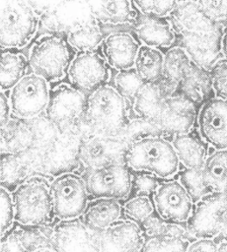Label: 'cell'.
I'll return each mask as SVG.
<instances>
[{
	"mask_svg": "<svg viewBox=\"0 0 227 252\" xmlns=\"http://www.w3.org/2000/svg\"><path fill=\"white\" fill-rule=\"evenodd\" d=\"M152 196L156 214L160 218L171 222L187 223L194 203L179 180L161 182Z\"/></svg>",
	"mask_w": 227,
	"mask_h": 252,
	"instance_id": "5bb4252c",
	"label": "cell"
},
{
	"mask_svg": "<svg viewBox=\"0 0 227 252\" xmlns=\"http://www.w3.org/2000/svg\"><path fill=\"white\" fill-rule=\"evenodd\" d=\"M138 118L152 124L163 137L190 131L199 107L177 91V87L161 77L145 83L132 100Z\"/></svg>",
	"mask_w": 227,
	"mask_h": 252,
	"instance_id": "7a4b0ae2",
	"label": "cell"
},
{
	"mask_svg": "<svg viewBox=\"0 0 227 252\" xmlns=\"http://www.w3.org/2000/svg\"><path fill=\"white\" fill-rule=\"evenodd\" d=\"M125 98L111 86L105 85L86 96L81 127L87 135H120L129 123Z\"/></svg>",
	"mask_w": 227,
	"mask_h": 252,
	"instance_id": "3957f363",
	"label": "cell"
},
{
	"mask_svg": "<svg viewBox=\"0 0 227 252\" xmlns=\"http://www.w3.org/2000/svg\"><path fill=\"white\" fill-rule=\"evenodd\" d=\"M143 232L147 237L186 238L189 236L187 227L180 223L163 220L158 215H152L143 223Z\"/></svg>",
	"mask_w": 227,
	"mask_h": 252,
	"instance_id": "f546056e",
	"label": "cell"
},
{
	"mask_svg": "<svg viewBox=\"0 0 227 252\" xmlns=\"http://www.w3.org/2000/svg\"><path fill=\"white\" fill-rule=\"evenodd\" d=\"M1 236L5 235L15 220V206L12 194L1 187Z\"/></svg>",
	"mask_w": 227,
	"mask_h": 252,
	"instance_id": "8d00e7d4",
	"label": "cell"
},
{
	"mask_svg": "<svg viewBox=\"0 0 227 252\" xmlns=\"http://www.w3.org/2000/svg\"><path fill=\"white\" fill-rule=\"evenodd\" d=\"M29 60L20 53L3 51L1 54V91L12 90L25 76L28 70Z\"/></svg>",
	"mask_w": 227,
	"mask_h": 252,
	"instance_id": "4316f807",
	"label": "cell"
},
{
	"mask_svg": "<svg viewBox=\"0 0 227 252\" xmlns=\"http://www.w3.org/2000/svg\"><path fill=\"white\" fill-rule=\"evenodd\" d=\"M86 94L73 86L60 85L50 92L45 118L61 128L81 125Z\"/></svg>",
	"mask_w": 227,
	"mask_h": 252,
	"instance_id": "4fadbf2b",
	"label": "cell"
},
{
	"mask_svg": "<svg viewBox=\"0 0 227 252\" xmlns=\"http://www.w3.org/2000/svg\"><path fill=\"white\" fill-rule=\"evenodd\" d=\"M83 179L89 195L95 198L123 199L132 189V178L124 162L87 169Z\"/></svg>",
	"mask_w": 227,
	"mask_h": 252,
	"instance_id": "7c38bea8",
	"label": "cell"
},
{
	"mask_svg": "<svg viewBox=\"0 0 227 252\" xmlns=\"http://www.w3.org/2000/svg\"><path fill=\"white\" fill-rule=\"evenodd\" d=\"M209 72L215 96L227 100V59L218 60Z\"/></svg>",
	"mask_w": 227,
	"mask_h": 252,
	"instance_id": "d590c367",
	"label": "cell"
},
{
	"mask_svg": "<svg viewBox=\"0 0 227 252\" xmlns=\"http://www.w3.org/2000/svg\"><path fill=\"white\" fill-rule=\"evenodd\" d=\"M224 240H225V242L227 243V226H226V228L224 229V231L221 233V235H220Z\"/></svg>",
	"mask_w": 227,
	"mask_h": 252,
	"instance_id": "7bdbcfd3",
	"label": "cell"
},
{
	"mask_svg": "<svg viewBox=\"0 0 227 252\" xmlns=\"http://www.w3.org/2000/svg\"><path fill=\"white\" fill-rule=\"evenodd\" d=\"M74 48L67 38L57 34H45L33 45L29 66L34 74L47 82L61 79L75 59Z\"/></svg>",
	"mask_w": 227,
	"mask_h": 252,
	"instance_id": "8992f818",
	"label": "cell"
},
{
	"mask_svg": "<svg viewBox=\"0 0 227 252\" xmlns=\"http://www.w3.org/2000/svg\"><path fill=\"white\" fill-rule=\"evenodd\" d=\"M158 178L159 177L149 172L138 173L132 179V188L135 191V195H153L161 183Z\"/></svg>",
	"mask_w": 227,
	"mask_h": 252,
	"instance_id": "74e56055",
	"label": "cell"
},
{
	"mask_svg": "<svg viewBox=\"0 0 227 252\" xmlns=\"http://www.w3.org/2000/svg\"><path fill=\"white\" fill-rule=\"evenodd\" d=\"M142 15L167 18L177 7L179 0H133Z\"/></svg>",
	"mask_w": 227,
	"mask_h": 252,
	"instance_id": "e575fe53",
	"label": "cell"
},
{
	"mask_svg": "<svg viewBox=\"0 0 227 252\" xmlns=\"http://www.w3.org/2000/svg\"><path fill=\"white\" fill-rule=\"evenodd\" d=\"M27 226V228L14 229L22 245L27 252H35L41 249L50 248L54 244V233L48 226L38 225Z\"/></svg>",
	"mask_w": 227,
	"mask_h": 252,
	"instance_id": "83f0119b",
	"label": "cell"
},
{
	"mask_svg": "<svg viewBox=\"0 0 227 252\" xmlns=\"http://www.w3.org/2000/svg\"><path fill=\"white\" fill-rule=\"evenodd\" d=\"M139 47L134 37L124 32H112L103 41L106 61L118 71L134 67Z\"/></svg>",
	"mask_w": 227,
	"mask_h": 252,
	"instance_id": "d6986e66",
	"label": "cell"
},
{
	"mask_svg": "<svg viewBox=\"0 0 227 252\" xmlns=\"http://www.w3.org/2000/svg\"><path fill=\"white\" fill-rule=\"evenodd\" d=\"M172 145L180 163L185 168H201L208 157V144L201 138L198 130L179 134L173 137Z\"/></svg>",
	"mask_w": 227,
	"mask_h": 252,
	"instance_id": "44dd1931",
	"label": "cell"
},
{
	"mask_svg": "<svg viewBox=\"0 0 227 252\" xmlns=\"http://www.w3.org/2000/svg\"><path fill=\"white\" fill-rule=\"evenodd\" d=\"M54 216L70 220L84 214L88 205V190L83 177L66 172L55 177L50 183Z\"/></svg>",
	"mask_w": 227,
	"mask_h": 252,
	"instance_id": "9c48e42d",
	"label": "cell"
},
{
	"mask_svg": "<svg viewBox=\"0 0 227 252\" xmlns=\"http://www.w3.org/2000/svg\"><path fill=\"white\" fill-rule=\"evenodd\" d=\"M49 95L47 81L34 73L27 74L11 90L9 100L12 114L20 119L38 117L45 111Z\"/></svg>",
	"mask_w": 227,
	"mask_h": 252,
	"instance_id": "8fae6325",
	"label": "cell"
},
{
	"mask_svg": "<svg viewBox=\"0 0 227 252\" xmlns=\"http://www.w3.org/2000/svg\"><path fill=\"white\" fill-rule=\"evenodd\" d=\"M131 142L123 135H86L79 146L77 158L87 169L124 162ZM125 163V162H124Z\"/></svg>",
	"mask_w": 227,
	"mask_h": 252,
	"instance_id": "30bf717a",
	"label": "cell"
},
{
	"mask_svg": "<svg viewBox=\"0 0 227 252\" xmlns=\"http://www.w3.org/2000/svg\"><path fill=\"white\" fill-rule=\"evenodd\" d=\"M168 19L176 34L175 46L183 48L195 64L210 70L223 58L224 26L210 17L197 1H179Z\"/></svg>",
	"mask_w": 227,
	"mask_h": 252,
	"instance_id": "6da1fadb",
	"label": "cell"
},
{
	"mask_svg": "<svg viewBox=\"0 0 227 252\" xmlns=\"http://www.w3.org/2000/svg\"><path fill=\"white\" fill-rule=\"evenodd\" d=\"M189 243L186 238L147 237L141 252H185Z\"/></svg>",
	"mask_w": 227,
	"mask_h": 252,
	"instance_id": "836d02e7",
	"label": "cell"
},
{
	"mask_svg": "<svg viewBox=\"0 0 227 252\" xmlns=\"http://www.w3.org/2000/svg\"><path fill=\"white\" fill-rule=\"evenodd\" d=\"M197 130L201 138L215 150H227V100L213 97L198 110Z\"/></svg>",
	"mask_w": 227,
	"mask_h": 252,
	"instance_id": "9a60e30c",
	"label": "cell"
},
{
	"mask_svg": "<svg viewBox=\"0 0 227 252\" xmlns=\"http://www.w3.org/2000/svg\"><path fill=\"white\" fill-rule=\"evenodd\" d=\"M15 220L24 226L44 225L53 213L50 184L46 178L33 175L12 192Z\"/></svg>",
	"mask_w": 227,
	"mask_h": 252,
	"instance_id": "5b68a950",
	"label": "cell"
},
{
	"mask_svg": "<svg viewBox=\"0 0 227 252\" xmlns=\"http://www.w3.org/2000/svg\"><path fill=\"white\" fill-rule=\"evenodd\" d=\"M67 73L72 86L85 94L105 86L109 80L106 62L96 52L77 55Z\"/></svg>",
	"mask_w": 227,
	"mask_h": 252,
	"instance_id": "2e32d148",
	"label": "cell"
},
{
	"mask_svg": "<svg viewBox=\"0 0 227 252\" xmlns=\"http://www.w3.org/2000/svg\"><path fill=\"white\" fill-rule=\"evenodd\" d=\"M90 3L96 19L106 25H125L133 19L129 0H90Z\"/></svg>",
	"mask_w": 227,
	"mask_h": 252,
	"instance_id": "603a6c76",
	"label": "cell"
},
{
	"mask_svg": "<svg viewBox=\"0 0 227 252\" xmlns=\"http://www.w3.org/2000/svg\"><path fill=\"white\" fill-rule=\"evenodd\" d=\"M135 32L144 45L158 49L175 46L176 34L168 17L142 15L135 26Z\"/></svg>",
	"mask_w": 227,
	"mask_h": 252,
	"instance_id": "ffe728a7",
	"label": "cell"
},
{
	"mask_svg": "<svg viewBox=\"0 0 227 252\" xmlns=\"http://www.w3.org/2000/svg\"><path fill=\"white\" fill-rule=\"evenodd\" d=\"M221 51L223 58L227 59V30L224 32L223 38H222V46H221Z\"/></svg>",
	"mask_w": 227,
	"mask_h": 252,
	"instance_id": "b9f144b4",
	"label": "cell"
},
{
	"mask_svg": "<svg viewBox=\"0 0 227 252\" xmlns=\"http://www.w3.org/2000/svg\"><path fill=\"white\" fill-rule=\"evenodd\" d=\"M164 54L160 49L141 45L139 47L134 68L145 83L159 80L163 76Z\"/></svg>",
	"mask_w": 227,
	"mask_h": 252,
	"instance_id": "484cf974",
	"label": "cell"
},
{
	"mask_svg": "<svg viewBox=\"0 0 227 252\" xmlns=\"http://www.w3.org/2000/svg\"><path fill=\"white\" fill-rule=\"evenodd\" d=\"M227 226V192L210 193L196 202L187 221L189 236L214 239Z\"/></svg>",
	"mask_w": 227,
	"mask_h": 252,
	"instance_id": "ba28073f",
	"label": "cell"
},
{
	"mask_svg": "<svg viewBox=\"0 0 227 252\" xmlns=\"http://www.w3.org/2000/svg\"><path fill=\"white\" fill-rule=\"evenodd\" d=\"M203 180L212 193L227 192V150H215L201 167Z\"/></svg>",
	"mask_w": 227,
	"mask_h": 252,
	"instance_id": "cb8c5ba5",
	"label": "cell"
},
{
	"mask_svg": "<svg viewBox=\"0 0 227 252\" xmlns=\"http://www.w3.org/2000/svg\"><path fill=\"white\" fill-rule=\"evenodd\" d=\"M123 212L129 220L142 224L156 211L149 196L135 195L126 201L123 206Z\"/></svg>",
	"mask_w": 227,
	"mask_h": 252,
	"instance_id": "1f68e13d",
	"label": "cell"
},
{
	"mask_svg": "<svg viewBox=\"0 0 227 252\" xmlns=\"http://www.w3.org/2000/svg\"><path fill=\"white\" fill-rule=\"evenodd\" d=\"M114 81L115 90L124 98H129L132 100L145 85V82L138 75L134 67L118 71Z\"/></svg>",
	"mask_w": 227,
	"mask_h": 252,
	"instance_id": "d6a6232c",
	"label": "cell"
},
{
	"mask_svg": "<svg viewBox=\"0 0 227 252\" xmlns=\"http://www.w3.org/2000/svg\"><path fill=\"white\" fill-rule=\"evenodd\" d=\"M67 39L75 50L93 52L103 41V32L98 25L87 24L70 31Z\"/></svg>",
	"mask_w": 227,
	"mask_h": 252,
	"instance_id": "f1b7e54d",
	"label": "cell"
},
{
	"mask_svg": "<svg viewBox=\"0 0 227 252\" xmlns=\"http://www.w3.org/2000/svg\"><path fill=\"white\" fill-rule=\"evenodd\" d=\"M179 181L185 187L194 204L212 193L203 180L201 168H185L180 173Z\"/></svg>",
	"mask_w": 227,
	"mask_h": 252,
	"instance_id": "4dcf8cb0",
	"label": "cell"
},
{
	"mask_svg": "<svg viewBox=\"0 0 227 252\" xmlns=\"http://www.w3.org/2000/svg\"><path fill=\"white\" fill-rule=\"evenodd\" d=\"M122 211L116 199L96 198L88 203L84 211V223L87 228L99 233L118 221Z\"/></svg>",
	"mask_w": 227,
	"mask_h": 252,
	"instance_id": "7402d4cb",
	"label": "cell"
},
{
	"mask_svg": "<svg viewBox=\"0 0 227 252\" xmlns=\"http://www.w3.org/2000/svg\"><path fill=\"white\" fill-rule=\"evenodd\" d=\"M1 252H27L22 245L18 236L12 230L9 234H5L1 239Z\"/></svg>",
	"mask_w": 227,
	"mask_h": 252,
	"instance_id": "ab89813d",
	"label": "cell"
},
{
	"mask_svg": "<svg viewBox=\"0 0 227 252\" xmlns=\"http://www.w3.org/2000/svg\"><path fill=\"white\" fill-rule=\"evenodd\" d=\"M11 104L9 98L6 96L5 93L1 91L0 93V121H1V129L4 128L11 120Z\"/></svg>",
	"mask_w": 227,
	"mask_h": 252,
	"instance_id": "60d3db41",
	"label": "cell"
},
{
	"mask_svg": "<svg viewBox=\"0 0 227 252\" xmlns=\"http://www.w3.org/2000/svg\"><path fill=\"white\" fill-rule=\"evenodd\" d=\"M30 162L21 154L1 153V187L14 191L28 179Z\"/></svg>",
	"mask_w": 227,
	"mask_h": 252,
	"instance_id": "d4e9b609",
	"label": "cell"
},
{
	"mask_svg": "<svg viewBox=\"0 0 227 252\" xmlns=\"http://www.w3.org/2000/svg\"><path fill=\"white\" fill-rule=\"evenodd\" d=\"M124 162L134 171L149 172L164 179L175 175L180 166L172 143L162 136L144 137L132 142Z\"/></svg>",
	"mask_w": 227,
	"mask_h": 252,
	"instance_id": "277c9868",
	"label": "cell"
},
{
	"mask_svg": "<svg viewBox=\"0 0 227 252\" xmlns=\"http://www.w3.org/2000/svg\"><path fill=\"white\" fill-rule=\"evenodd\" d=\"M177 91L199 108L207 100L215 97L209 70L198 66L192 60L182 71Z\"/></svg>",
	"mask_w": 227,
	"mask_h": 252,
	"instance_id": "ac0fdd59",
	"label": "cell"
},
{
	"mask_svg": "<svg viewBox=\"0 0 227 252\" xmlns=\"http://www.w3.org/2000/svg\"><path fill=\"white\" fill-rule=\"evenodd\" d=\"M98 236L99 252H141L145 242L143 230L132 220H118Z\"/></svg>",
	"mask_w": 227,
	"mask_h": 252,
	"instance_id": "e0dca14e",
	"label": "cell"
},
{
	"mask_svg": "<svg viewBox=\"0 0 227 252\" xmlns=\"http://www.w3.org/2000/svg\"><path fill=\"white\" fill-rule=\"evenodd\" d=\"M218 248L214 239L200 238L189 242L185 252H218Z\"/></svg>",
	"mask_w": 227,
	"mask_h": 252,
	"instance_id": "f35d334b",
	"label": "cell"
},
{
	"mask_svg": "<svg viewBox=\"0 0 227 252\" xmlns=\"http://www.w3.org/2000/svg\"><path fill=\"white\" fill-rule=\"evenodd\" d=\"M38 27V16L24 0L1 2V48H21L28 44Z\"/></svg>",
	"mask_w": 227,
	"mask_h": 252,
	"instance_id": "52a82bcc",
	"label": "cell"
}]
</instances>
